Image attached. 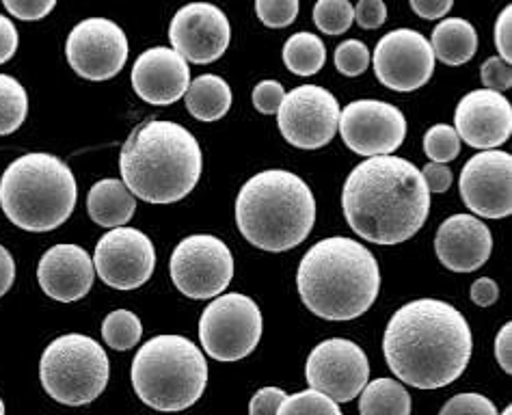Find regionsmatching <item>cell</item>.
<instances>
[{"instance_id":"1","label":"cell","mask_w":512,"mask_h":415,"mask_svg":"<svg viewBox=\"0 0 512 415\" xmlns=\"http://www.w3.org/2000/svg\"><path fill=\"white\" fill-rule=\"evenodd\" d=\"M474 338L467 318L439 299H417L389 318L383 353L398 381L417 390H439L465 372Z\"/></svg>"},{"instance_id":"2","label":"cell","mask_w":512,"mask_h":415,"mask_svg":"<svg viewBox=\"0 0 512 415\" xmlns=\"http://www.w3.org/2000/svg\"><path fill=\"white\" fill-rule=\"evenodd\" d=\"M342 208L350 230L376 245H400L422 230L430 191L422 171L400 156H370L346 178Z\"/></svg>"},{"instance_id":"3","label":"cell","mask_w":512,"mask_h":415,"mask_svg":"<svg viewBox=\"0 0 512 415\" xmlns=\"http://www.w3.org/2000/svg\"><path fill=\"white\" fill-rule=\"evenodd\" d=\"M301 301L312 314L344 323L366 314L381 292V269L353 238H325L309 249L296 273Z\"/></svg>"},{"instance_id":"4","label":"cell","mask_w":512,"mask_h":415,"mask_svg":"<svg viewBox=\"0 0 512 415\" xmlns=\"http://www.w3.org/2000/svg\"><path fill=\"white\" fill-rule=\"evenodd\" d=\"M204 169L201 147L184 126L145 122L119 154L121 180L147 204H173L191 193Z\"/></svg>"},{"instance_id":"5","label":"cell","mask_w":512,"mask_h":415,"mask_svg":"<svg viewBox=\"0 0 512 415\" xmlns=\"http://www.w3.org/2000/svg\"><path fill=\"white\" fill-rule=\"evenodd\" d=\"M236 223L253 247L271 253L290 251L314 230V193L290 171H262L240 189Z\"/></svg>"},{"instance_id":"6","label":"cell","mask_w":512,"mask_h":415,"mask_svg":"<svg viewBox=\"0 0 512 415\" xmlns=\"http://www.w3.org/2000/svg\"><path fill=\"white\" fill-rule=\"evenodd\" d=\"M76 199L72 169L52 154H24L0 178V208L26 232L57 230L72 217Z\"/></svg>"},{"instance_id":"7","label":"cell","mask_w":512,"mask_h":415,"mask_svg":"<svg viewBox=\"0 0 512 415\" xmlns=\"http://www.w3.org/2000/svg\"><path fill=\"white\" fill-rule=\"evenodd\" d=\"M130 379L147 407L184 411L206 390L208 361L184 336H156L134 355Z\"/></svg>"},{"instance_id":"8","label":"cell","mask_w":512,"mask_h":415,"mask_svg":"<svg viewBox=\"0 0 512 415\" xmlns=\"http://www.w3.org/2000/svg\"><path fill=\"white\" fill-rule=\"evenodd\" d=\"M111 377L104 348L83 333L52 340L39 361V379L46 394L61 405L83 407L100 398Z\"/></svg>"},{"instance_id":"9","label":"cell","mask_w":512,"mask_h":415,"mask_svg":"<svg viewBox=\"0 0 512 415\" xmlns=\"http://www.w3.org/2000/svg\"><path fill=\"white\" fill-rule=\"evenodd\" d=\"M262 312L247 294L232 292L214 299L199 318V340L217 361H238L255 351L262 338Z\"/></svg>"},{"instance_id":"10","label":"cell","mask_w":512,"mask_h":415,"mask_svg":"<svg viewBox=\"0 0 512 415\" xmlns=\"http://www.w3.org/2000/svg\"><path fill=\"white\" fill-rule=\"evenodd\" d=\"M169 271L175 288L188 299H212L225 292L234 277V256L221 238L195 234L173 249Z\"/></svg>"},{"instance_id":"11","label":"cell","mask_w":512,"mask_h":415,"mask_svg":"<svg viewBox=\"0 0 512 415\" xmlns=\"http://www.w3.org/2000/svg\"><path fill=\"white\" fill-rule=\"evenodd\" d=\"M284 139L299 150H320L338 132L340 104L333 93L318 85H301L286 93L277 111Z\"/></svg>"},{"instance_id":"12","label":"cell","mask_w":512,"mask_h":415,"mask_svg":"<svg viewBox=\"0 0 512 415\" xmlns=\"http://www.w3.org/2000/svg\"><path fill=\"white\" fill-rule=\"evenodd\" d=\"M128 37L113 20L87 18L78 22L65 42V57L80 76L100 83L115 78L128 61Z\"/></svg>"},{"instance_id":"13","label":"cell","mask_w":512,"mask_h":415,"mask_svg":"<svg viewBox=\"0 0 512 415\" xmlns=\"http://www.w3.org/2000/svg\"><path fill=\"white\" fill-rule=\"evenodd\" d=\"M309 387L331 396L335 403H350L366 387L370 364L363 348L353 340L331 338L320 342L307 357Z\"/></svg>"},{"instance_id":"14","label":"cell","mask_w":512,"mask_h":415,"mask_svg":"<svg viewBox=\"0 0 512 415\" xmlns=\"http://www.w3.org/2000/svg\"><path fill=\"white\" fill-rule=\"evenodd\" d=\"M338 128L350 152L359 156L394 154L407 137V119L394 104L357 100L340 111Z\"/></svg>"},{"instance_id":"15","label":"cell","mask_w":512,"mask_h":415,"mask_svg":"<svg viewBox=\"0 0 512 415\" xmlns=\"http://www.w3.org/2000/svg\"><path fill=\"white\" fill-rule=\"evenodd\" d=\"M93 266L106 286L137 290L154 275L156 249L143 232L119 225L98 240Z\"/></svg>"},{"instance_id":"16","label":"cell","mask_w":512,"mask_h":415,"mask_svg":"<svg viewBox=\"0 0 512 415\" xmlns=\"http://www.w3.org/2000/svg\"><path fill=\"white\" fill-rule=\"evenodd\" d=\"M374 74L392 91H415L435 72V52L428 39L413 29H396L381 37L374 50Z\"/></svg>"},{"instance_id":"17","label":"cell","mask_w":512,"mask_h":415,"mask_svg":"<svg viewBox=\"0 0 512 415\" xmlns=\"http://www.w3.org/2000/svg\"><path fill=\"white\" fill-rule=\"evenodd\" d=\"M512 156L482 150L471 156L458 180L465 206L484 219H504L512 212Z\"/></svg>"},{"instance_id":"18","label":"cell","mask_w":512,"mask_h":415,"mask_svg":"<svg viewBox=\"0 0 512 415\" xmlns=\"http://www.w3.org/2000/svg\"><path fill=\"white\" fill-rule=\"evenodd\" d=\"M173 50L195 65L219 61L232 42V26L225 13L210 3L184 5L169 26Z\"/></svg>"},{"instance_id":"19","label":"cell","mask_w":512,"mask_h":415,"mask_svg":"<svg viewBox=\"0 0 512 415\" xmlns=\"http://www.w3.org/2000/svg\"><path fill=\"white\" fill-rule=\"evenodd\" d=\"M456 135L476 150H495L512 135V106L502 91L476 89L458 102Z\"/></svg>"},{"instance_id":"20","label":"cell","mask_w":512,"mask_h":415,"mask_svg":"<svg viewBox=\"0 0 512 415\" xmlns=\"http://www.w3.org/2000/svg\"><path fill=\"white\" fill-rule=\"evenodd\" d=\"M188 85H191V70L178 50L156 46L145 50L134 61L132 87L147 104L169 106L178 102L184 98Z\"/></svg>"},{"instance_id":"21","label":"cell","mask_w":512,"mask_h":415,"mask_svg":"<svg viewBox=\"0 0 512 415\" xmlns=\"http://www.w3.org/2000/svg\"><path fill=\"white\" fill-rule=\"evenodd\" d=\"M435 251L439 262L452 273H474L491 258L493 236L480 219L454 214L439 225Z\"/></svg>"},{"instance_id":"22","label":"cell","mask_w":512,"mask_h":415,"mask_svg":"<svg viewBox=\"0 0 512 415\" xmlns=\"http://www.w3.org/2000/svg\"><path fill=\"white\" fill-rule=\"evenodd\" d=\"M37 279L50 299L72 303L91 290L96 266L83 247L70 243L55 245L39 260Z\"/></svg>"},{"instance_id":"23","label":"cell","mask_w":512,"mask_h":415,"mask_svg":"<svg viewBox=\"0 0 512 415\" xmlns=\"http://www.w3.org/2000/svg\"><path fill=\"white\" fill-rule=\"evenodd\" d=\"M134 208H137V199L121 180L106 178L91 186L87 210L93 223L102 227L126 225L134 217Z\"/></svg>"},{"instance_id":"24","label":"cell","mask_w":512,"mask_h":415,"mask_svg":"<svg viewBox=\"0 0 512 415\" xmlns=\"http://www.w3.org/2000/svg\"><path fill=\"white\" fill-rule=\"evenodd\" d=\"M430 46H433L435 59L458 68V65L474 59L478 50V33L474 24L463 18H446L435 26Z\"/></svg>"},{"instance_id":"25","label":"cell","mask_w":512,"mask_h":415,"mask_svg":"<svg viewBox=\"0 0 512 415\" xmlns=\"http://www.w3.org/2000/svg\"><path fill=\"white\" fill-rule=\"evenodd\" d=\"M232 89L225 78L217 74H204L195 78L184 93L186 109L199 122H219L232 109Z\"/></svg>"},{"instance_id":"26","label":"cell","mask_w":512,"mask_h":415,"mask_svg":"<svg viewBox=\"0 0 512 415\" xmlns=\"http://www.w3.org/2000/svg\"><path fill=\"white\" fill-rule=\"evenodd\" d=\"M411 396L404 387L394 379H376L366 383L359 392V411L363 415L374 413H396L409 415L411 413Z\"/></svg>"},{"instance_id":"27","label":"cell","mask_w":512,"mask_h":415,"mask_svg":"<svg viewBox=\"0 0 512 415\" xmlns=\"http://www.w3.org/2000/svg\"><path fill=\"white\" fill-rule=\"evenodd\" d=\"M327 61L322 39L312 33H296L284 44V63L296 76H314Z\"/></svg>"},{"instance_id":"28","label":"cell","mask_w":512,"mask_h":415,"mask_svg":"<svg viewBox=\"0 0 512 415\" xmlns=\"http://www.w3.org/2000/svg\"><path fill=\"white\" fill-rule=\"evenodd\" d=\"M29 113V96L16 78L0 74V137L16 132Z\"/></svg>"},{"instance_id":"29","label":"cell","mask_w":512,"mask_h":415,"mask_svg":"<svg viewBox=\"0 0 512 415\" xmlns=\"http://www.w3.org/2000/svg\"><path fill=\"white\" fill-rule=\"evenodd\" d=\"M104 342L115 351H130L139 344L143 336V325L137 314L128 310H115L102 323Z\"/></svg>"},{"instance_id":"30","label":"cell","mask_w":512,"mask_h":415,"mask_svg":"<svg viewBox=\"0 0 512 415\" xmlns=\"http://www.w3.org/2000/svg\"><path fill=\"white\" fill-rule=\"evenodd\" d=\"M314 22L325 35H344L355 22V7L350 0H318Z\"/></svg>"},{"instance_id":"31","label":"cell","mask_w":512,"mask_h":415,"mask_svg":"<svg viewBox=\"0 0 512 415\" xmlns=\"http://www.w3.org/2000/svg\"><path fill=\"white\" fill-rule=\"evenodd\" d=\"M424 152L433 163H450L461 154V139L452 126L437 124L426 130Z\"/></svg>"},{"instance_id":"32","label":"cell","mask_w":512,"mask_h":415,"mask_svg":"<svg viewBox=\"0 0 512 415\" xmlns=\"http://www.w3.org/2000/svg\"><path fill=\"white\" fill-rule=\"evenodd\" d=\"M281 415H292V413H333V415H340V403H335V400L327 394H322L314 387H309L305 392H299L294 396H286L284 403L279 407Z\"/></svg>"},{"instance_id":"33","label":"cell","mask_w":512,"mask_h":415,"mask_svg":"<svg viewBox=\"0 0 512 415\" xmlns=\"http://www.w3.org/2000/svg\"><path fill=\"white\" fill-rule=\"evenodd\" d=\"M370 65V50L359 39H346L335 48V68L344 76H361Z\"/></svg>"},{"instance_id":"34","label":"cell","mask_w":512,"mask_h":415,"mask_svg":"<svg viewBox=\"0 0 512 415\" xmlns=\"http://www.w3.org/2000/svg\"><path fill=\"white\" fill-rule=\"evenodd\" d=\"M255 13L268 29H286L299 16V0H255Z\"/></svg>"},{"instance_id":"35","label":"cell","mask_w":512,"mask_h":415,"mask_svg":"<svg viewBox=\"0 0 512 415\" xmlns=\"http://www.w3.org/2000/svg\"><path fill=\"white\" fill-rule=\"evenodd\" d=\"M286 98V89L277 80H262L253 89V106L262 115H275Z\"/></svg>"},{"instance_id":"36","label":"cell","mask_w":512,"mask_h":415,"mask_svg":"<svg viewBox=\"0 0 512 415\" xmlns=\"http://www.w3.org/2000/svg\"><path fill=\"white\" fill-rule=\"evenodd\" d=\"M3 5L13 18L24 22H37L50 16L57 0H3Z\"/></svg>"},{"instance_id":"37","label":"cell","mask_w":512,"mask_h":415,"mask_svg":"<svg viewBox=\"0 0 512 415\" xmlns=\"http://www.w3.org/2000/svg\"><path fill=\"white\" fill-rule=\"evenodd\" d=\"M480 78H482V85L487 89L506 91L512 87L510 63H506L502 57H491L482 63Z\"/></svg>"},{"instance_id":"38","label":"cell","mask_w":512,"mask_h":415,"mask_svg":"<svg viewBox=\"0 0 512 415\" xmlns=\"http://www.w3.org/2000/svg\"><path fill=\"white\" fill-rule=\"evenodd\" d=\"M454 413H482V415H495L497 409L489 398L480 394H458L450 398L441 409V415H454Z\"/></svg>"},{"instance_id":"39","label":"cell","mask_w":512,"mask_h":415,"mask_svg":"<svg viewBox=\"0 0 512 415\" xmlns=\"http://www.w3.org/2000/svg\"><path fill=\"white\" fill-rule=\"evenodd\" d=\"M355 22L366 31L379 29L387 22V5L383 0H359L355 7Z\"/></svg>"},{"instance_id":"40","label":"cell","mask_w":512,"mask_h":415,"mask_svg":"<svg viewBox=\"0 0 512 415\" xmlns=\"http://www.w3.org/2000/svg\"><path fill=\"white\" fill-rule=\"evenodd\" d=\"M286 392L279 390V387H264V390H260L258 394H255L251 398V405H249V411L253 415H262V413H279V407L281 403L286 400Z\"/></svg>"},{"instance_id":"41","label":"cell","mask_w":512,"mask_h":415,"mask_svg":"<svg viewBox=\"0 0 512 415\" xmlns=\"http://www.w3.org/2000/svg\"><path fill=\"white\" fill-rule=\"evenodd\" d=\"M495 46L500 57L510 63L512 61V7H506L500 18L495 22Z\"/></svg>"},{"instance_id":"42","label":"cell","mask_w":512,"mask_h":415,"mask_svg":"<svg viewBox=\"0 0 512 415\" xmlns=\"http://www.w3.org/2000/svg\"><path fill=\"white\" fill-rule=\"evenodd\" d=\"M424 182L430 193H446L452 186V171L446 167V163H430L422 171Z\"/></svg>"},{"instance_id":"43","label":"cell","mask_w":512,"mask_h":415,"mask_svg":"<svg viewBox=\"0 0 512 415\" xmlns=\"http://www.w3.org/2000/svg\"><path fill=\"white\" fill-rule=\"evenodd\" d=\"M18 29L9 18L0 16V65L7 63L9 59H13V55L18 52Z\"/></svg>"},{"instance_id":"44","label":"cell","mask_w":512,"mask_h":415,"mask_svg":"<svg viewBox=\"0 0 512 415\" xmlns=\"http://www.w3.org/2000/svg\"><path fill=\"white\" fill-rule=\"evenodd\" d=\"M411 9L424 20L446 18L454 7V0H409Z\"/></svg>"},{"instance_id":"45","label":"cell","mask_w":512,"mask_h":415,"mask_svg":"<svg viewBox=\"0 0 512 415\" xmlns=\"http://www.w3.org/2000/svg\"><path fill=\"white\" fill-rule=\"evenodd\" d=\"M471 301H474L478 307H491L493 303H497V299H500V288H497V284L493 279L489 277H482V279H476L474 284H471Z\"/></svg>"},{"instance_id":"46","label":"cell","mask_w":512,"mask_h":415,"mask_svg":"<svg viewBox=\"0 0 512 415\" xmlns=\"http://www.w3.org/2000/svg\"><path fill=\"white\" fill-rule=\"evenodd\" d=\"M495 357L506 374L512 372V323H506L495 338Z\"/></svg>"},{"instance_id":"47","label":"cell","mask_w":512,"mask_h":415,"mask_svg":"<svg viewBox=\"0 0 512 415\" xmlns=\"http://www.w3.org/2000/svg\"><path fill=\"white\" fill-rule=\"evenodd\" d=\"M13 279H16V262H13L11 253L0 245V297H5L9 292Z\"/></svg>"},{"instance_id":"48","label":"cell","mask_w":512,"mask_h":415,"mask_svg":"<svg viewBox=\"0 0 512 415\" xmlns=\"http://www.w3.org/2000/svg\"><path fill=\"white\" fill-rule=\"evenodd\" d=\"M5 413V405H3V400H0V415Z\"/></svg>"}]
</instances>
